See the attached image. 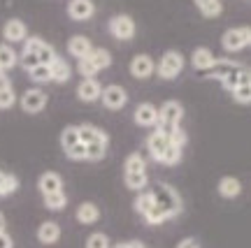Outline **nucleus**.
Here are the masks:
<instances>
[{
  "mask_svg": "<svg viewBox=\"0 0 251 248\" xmlns=\"http://www.w3.org/2000/svg\"><path fill=\"white\" fill-rule=\"evenodd\" d=\"M181 118H184V107L177 100H168V102H163L158 107V125H156V130L170 139V135L181 125Z\"/></svg>",
  "mask_w": 251,
  "mask_h": 248,
  "instance_id": "nucleus-1",
  "label": "nucleus"
},
{
  "mask_svg": "<svg viewBox=\"0 0 251 248\" xmlns=\"http://www.w3.org/2000/svg\"><path fill=\"white\" fill-rule=\"evenodd\" d=\"M151 195H153L156 206H161L163 211L170 213V218H175V216H179V213L184 211V204H181L179 193H177L170 183H158V186L151 190Z\"/></svg>",
  "mask_w": 251,
  "mask_h": 248,
  "instance_id": "nucleus-2",
  "label": "nucleus"
},
{
  "mask_svg": "<svg viewBox=\"0 0 251 248\" xmlns=\"http://www.w3.org/2000/svg\"><path fill=\"white\" fill-rule=\"evenodd\" d=\"M181 70H184V56H181L179 51H175V49L163 53L158 65H156L158 77H161V79H168V81L177 79V74H179Z\"/></svg>",
  "mask_w": 251,
  "mask_h": 248,
  "instance_id": "nucleus-3",
  "label": "nucleus"
},
{
  "mask_svg": "<svg viewBox=\"0 0 251 248\" xmlns=\"http://www.w3.org/2000/svg\"><path fill=\"white\" fill-rule=\"evenodd\" d=\"M221 45L226 51H242V49L251 46V26H237L226 30L221 37Z\"/></svg>",
  "mask_w": 251,
  "mask_h": 248,
  "instance_id": "nucleus-4",
  "label": "nucleus"
},
{
  "mask_svg": "<svg viewBox=\"0 0 251 248\" xmlns=\"http://www.w3.org/2000/svg\"><path fill=\"white\" fill-rule=\"evenodd\" d=\"M109 33H112V37L114 40H121V42H128V40H133L135 37V21L128 14H117V17L109 19Z\"/></svg>",
  "mask_w": 251,
  "mask_h": 248,
  "instance_id": "nucleus-5",
  "label": "nucleus"
},
{
  "mask_svg": "<svg viewBox=\"0 0 251 248\" xmlns=\"http://www.w3.org/2000/svg\"><path fill=\"white\" fill-rule=\"evenodd\" d=\"M100 102L105 109H112V112H117V109H124L126 102H128V93H126L124 86H119V84H109L102 89V95H100Z\"/></svg>",
  "mask_w": 251,
  "mask_h": 248,
  "instance_id": "nucleus-6",
  "label": "nucleus"
},
{
  "mask_svg": "<svg viewBox=\"0 0 251 248\" xmlns=\"http://www.w3.org/2000/svg\"><path fill=\"white\" fill-rule=\"evenodd\" d=\"M47 93L42 89H28L24 95H21V109L26 114H40L47 107Z\"/></svg>",
  "mask_w": 251,
  "mask_h": 248,
  "instance_id": "nucleus-7",
  "label": "nucleus"
},
{
  "mask_svg": "<svg viewBox=\"0 0 251 248\" xmlns=\"http://www.w3.org/2000/svg\"><path fill=\"white\" fill-rule=\"evenodd\" d=\"M153 72H156V63H153L151 56H147V53L133 56V61H130V74H133L135 79H149Z\"/></svg>",
  "mask_w": 251,
  "mask_h": 248,
  "instance_id": "nucleus-8",
  "label": "nucleus"
},
{
  "mask_svg": "<svg viewBox=\"0 0 251 248\" xmlns=\"http://www.w3.org/2000/svg\"><path fill=\"white\" fill-rule=\"evenodd\" d=\"M133 118L140 128H156L158 125V107H153L151 102H142V105H137Z\"/></svg>",
  "mask_w": 251,
  "mask_h": 248,
  "instance_id": "nucleus-9",
  "label": "nucleus"
},
{
  "mask_svg": "<svg viewBox=\"0 0 251 248\" xmlns=\"http://www.w3.org/2000/svg\"><path fill=\"white\" fill-rule=\"evenodd\" d=\"M2 37L7 40V45H17V42H26L28 40V28L21 19H9L7 23L2 26Z\"/></svg>",
  "mask_w": 251,
  "mask_h": 248,
  "instance_id": "nucleus-10",
  "label": "nucleus"
},
{
  "mask_svg": "<svg viewBox=\"0 0 251 248\" xmlns=\"http://www.w3.org/2000/svg\"><path fill=\"white\" fill-rule=\"evenodd\" d=\"M170 146V139L161 135L158 130H153L149 137H147V151H149V156H151L156 162H163V156H165V151Z\"/></svg>",
  "mask_w": 251,
  "mask_h": 248,
  "instance_id": "nucleus-11",
  "label": "nucleus"
},
{
  "mask_svg": "<svg viewBox=\"0 0 251 248\" xmlns=\"http://www.w3.org/2000/svg\"><path fill=\"white\" fill-rule=\"evenodd\" d=\"M68 14L75 21H89L96 14V2L93 0H70L68 2Z\"/></svg>",
  "mask_w": 251,
  "mask_h": 248,
  "instance_id": "nucleus-12",
  "label": "nucleus"
},
{
  "mask_svg": "<svg viewBox=\"0 0 251 248\" xmlns=\"http://www.w3.org/2000/svg\"><path fill=\"white\" fill-rule=\"evenodd\" d=\"M216 61H219V58H216L207 46H198L196 51L191 53V65H193L198 72H202V74L212 70V68L216 65Z\"/></svg>",
  "mask_w": 251,
  "mask_h": 248,
  "instance_id": "nucleus-13",
  "label": "nucleus"
},
{
  "mask_svg": "<svg viewBox=\"0 0 251 248\" xmlns=\"http://www.w3.org/2000/svg\"><path fill=\"white\" fill-rule=\"evenodd\" d=\"M37 188H40L42 197L63 193V179H61V174H56V172H45L42 177L37 179Z\"/></svg>",
  "mask_w": 251,
  "mask_h": 248,
  "instance_id": "nucleus-14",
  "label": "nucleus"
},
{
  "mask_svg": "<svg viewBox=\"0 0 251 248\" xmlns=\"http://www.w3.org/2000/svg\"><path fill=\"white\" fill-rule=\"evenodd\" d=\"M79 139L84 146H89V144H109V135L105 133V130L96 128V125L81 123L79 125Z\"/></svg>",
  "mask_w": 251,
  "mask_h": 248,
  "instance_id": "nucleus-15",
  "label": "nucleus"
},
{
  "mask_svg": "<svg viewBox=\"0 0 251 248\" xmlns=\"http://www.w3.org/2000/svg\"><path fill=\"white\" fill-rule=\"evenodd\" d=\"M100 95H102V86H100L96 79H84L77 86V98L81 100V102H98Z\"/></svg>",
  "mask_w": 251,
  "mask_h": 248,
  "instance_id": "nucleus-16",
  "label": "nucleus"
},
{
  "mask_svg": "<svg viewBox=\"0 0 251 248\" xmlns=\"http://www.w3.org/2000/svg\"><path fill=\"white\" fill-rule=\"evenodd\" d=\"M61 239V225L56 221H45L40 227H37V241L45 244V246H51Z\"/></svg>",
  "mask_w": 251,
  "mask_h": 248,
  "instance_id": "nucleus-17",
  "label": "nucleus"
},
{
  "mask_svg": "<svg viewBox=\"0 0 251 248\" xmlns=\"http://www.w3.org/2000/svg\"><path fill=\"white\" fill-rule=\"evenodd\" d=\"M93 49H96V46L91 45V40L86 35H72L70 42H68V51H70V56H75L77 61L86 58Z\"/></svg>",
  "mask_w": 251,
  "mask_h": 248,
  "instance_id": "nucleus-18",
  "label": "nucleus"
},
{
  "mask_svg": "<svg viewBox=\"0 0 251 248\" xmlns=\"http://www.w3.org/2000/svg\"><path fill=\"white\" fill-rule=\"evenodd\" d=\"M75 218L81 223V225H93V223L100 221V209L98 204L93 202H81L77 206V213H75Z\"/></svg>",
  "mask_w": 251,
  "mask_h": 248,
  "instance_id": "nucleus-19",
  "label": "nucleus"
},
{
  "mask_svg": "<svg viewBox=\"0 0 251 248\" xmlns=\"http://www.w3.org/2000/svg\"><path fill=\"white\" fill-rule=\"evenodd\" d=\"M240 68L237 63H233V61H226V58H219L216 61V65L212 68L209 72H205V79H219V81H224L230 72H235Z\"/></svg>",
  "mask_w": 251,
  "mask_h": 248,
  "instance_id": "nucleus-20",
  "label": "nucleus"
},
{
  "mask_svg": "<svg viewBox=\"0 0 251 248\" xmlns=\"http://www.w3.org/2000/svg\"><path fill=\"white\" fill-rule=\"evenodd\" d=\"M196 2L198 12L207 19H216L221 17V12H224V5H221V0H193Z\"/></svg>",
  "mask_w": 251,
  "mask_h": 248,
  "instance_id": "nucleus-21",
  "label": "nucleus"
},
{
  "mask_svg": "<svg viewBox=\"0 0 251 248\" xmlns=\"http://www.w3.org/2000/svg\"><path fill=\"white\" fill-rule=\"evenodd\" d=\"M81 139H79V125H68V128H63L61 133V146L63 151L68 153V151H72L75 146H79Z\"/></svg>",
  "mask_w": 251,
  "mask_h": 248,
  "instance_id": "nucleus-22",
  "label": "nucleus"
},
{
  "mask_svg": "<svg viewBox=\"0 0 251 248\" xmlns=\"http://www.w3.org/2000/svg\"><path fill=\"white\" fill-rule=\"evenodd\" d=\"M242 193V183H240V179L235 177H224L221 181H219V195L221 197H237Z\"/></svg>",
  "mask_w": 251,
  "mask_h": 248,
  "instance_id": "nucleus-23",
  "label": "nucleus"
},
{
  "mask_svg": "<svg viewBox=\"0 0 251 248\" xmlns=\"http://www.w3.org/2000/svg\"><path fill=\"white\" fill-rule=\"evenodd\" d=\"M124 181L128 190L142 193L147 183H149V177H147V172H128V174H124Z\"/></svg>",
  "mask_w": 251,
  "mask_h": 248,
  "instance_id": "nucleus-24",
  "label": "nucleus"
},
{
  "mask_svg": "<svg viewBox=\"0 0 251 248\" xmlns=\"http://www.w3.org/2000/svg\"><path fill=\"white\" fill-rule=\"evenodd\" d=\"M133 206H135V211L140 213V216H147V213L151 211L153 206H156V202H153V195H151V190H142L140 195L135 197V202H133Z\"/></svg>",
  "mask_w": 251,
  "mask_h": 248,
  "instance_id": "nucleus-25",
  "label": "nucleus"
},
{
  "mask_svg": "<svg viewBox=\"0 0 251 248\" xmlns=\"http://www.w3.org/2000/svg\"><path fill=\"white\" fill-rule=\"evenodd\" d=\"M19 63V56H17V51L12 49L9 45H0V70L7 74L14 65Z\"/></svg>",
  "mask_w": 251,
  "mask_h": 248,
  "instance_id": "nucleus-26",
  "label": "nucleus"
},
{
  "mask_svg": "<svg viewBox=\"0 0 251 248\" xmlns=\"http://www.w3.org/2000/svg\"><path fill=\"white\" fill-rule=\"evenodd\" d=\"M70 77H72L70 65L63 61V58H56L54 65H51V81H56V84H65Z\"/></svg>",
  "mask_w": 251,
  "mask_h": 248,
  "instance_id": "nucleus-27",
  "label": "nucleus"
},
{
  "mask_svg": "<svg viewBox=\"0 0 251 248\" xmlns=\"http://www.w3.org/2000/svg\"><path fill=\"white\" fill-rule=\"evenodd\" d=\"M89 58L93 61V65L100 70H107L109 65H112V53L107 51V49H102V46H98V49H93V51L89 53Z\"/></svg>",
  "mask_w": 251,
  "mask_h": 248,
  "instance_id": "nucleus-28",
  "label": "nucleus"
},
{
  "mask_svg": "<svg viewBox=\"0 0 251 248\" xmlns=\"http://www.w3.org/2000/svg\"><path fill=\"white\" fill-rule=\"evenodd\" d=\"M128 172H147V162H144V158L140 153H130V156L126 158L124 174H128Z\"/></svg>",
  "mask_w": 251,
  "mask_h": 248,
  "instance_id": "nucleus-29",
  "label": "nucleus"
},
{
  "mask_svg": "<svg viewBox=\"0 0 251 248\" xmlns=\"http://www.w3.org/2000/svg\"><path fill=\"white\" fill-rule=\"evenodd\" d=\"M19 190V179L14 174H2V181H0V197H7L12 193Z\"/></svg>",
  "mask_w": 251,
  "mask_h": 248,
  "instance_id": "nucleus-30",
  "label": "nucleus"
},
{
  "mask_svg": "<svg viewBox=\"0 0 251 248\" xmlns=\"http://www.w3.org/2000/svg\"><path fill=\"white\" fill-rule=\"evenodd\" d=\"M65 204H68V195H65V193H56V195L45 197V206L49 211H63Z\"/></svg>",
  "mask_w": 251,
  "mask_h": 248,
  "instance_id": "nucleus-31",
  "label": "nucleus"
},
{
  "mask_svg": "<svg viewBox=\"0 0 251 248\" xmlns=\"http://www.w3.org/2000/svg\"><path fill=\"white\" fill-rule=\"evenodd\" d=\"M84 248H112V241H109V237L105 232H93V234H89Z\"/></svg>",
  "mask_w": 251,
  "mask_h": 248,
  "instance_id": "nucleus-32",
  "label": "nucleus"
},
{
  "mask_svg": "<svg viewBox=\"0 0 251 248\" xmlns=\"http://www.w3.org/2000/svg\"><path fill=\"white\" fill-rule=\"evenodd\" d=\"M107 146L109 144H89V146H86V160H89V162L102 160L105 153H107Z\"/></svg>",
  "mask_w": 251,
  "mask_h": 248,
  "instance_id": "nucleus-33",
  "label": "nucleus"
},
{
  "mask_svg": "<svg viewBox=\"0 0 251 248\" xmlns=\"http://www.w3.org/2000/svg\"><path fill=\"white\" fill-rule=\"evenodd\" d=\"M144 221L149 223V225H163L165 221H170V213L168 211H163L161 206H153L151 211L144 216Z\"/></svg>",
  "mask_w": 251,
  "mask_h": 248,
  "instance_id": "nucleus-34",
  "label": "nucleus"
},
{
  "mask_svg": "<svg viewBox=\"0 0 251 248\" xmlns=\"http://www.w3.org/2000/svg\"><path fill=\"white\" fill-rule=\"evenodd\" d=\"M37 58H40V63L42 65H54V61L58 58V53L54 51V46H49L47 42H42V46H40V51H37Z\"/></svg>",
  "mask_w": 251,
  "mask_h": 248,
  "instance_id": "nucleus-35",
  "label": "nucleus"
},
{
  "mask_svg": "<svg viewBox=\"0 0 251 248\" xmlns=\"http://www.w3.org/2000/svg\"><path fill=\"white\" fill-rule=\"evenodd\" d=\"M28 74H30V79L35 81V84H47V81H51V68H49V65H37L35 70H30Z\"/></svg>",
  "mask_w": 251,
  "mask_h": 248,
  "instance_id": "nucleus-36",
  "label": "nucleus"
},
{
  "mask_svg": "<svg viewBox=\"0 0 251 248\" xmlns=\"http://www.w3.org/2000/svg\"><path fill=\"white\" fill-rule=\"evenodd\" d=\"M77 68H79V74L84 77V79H93V77L98 74V68L93 65V61H91L89 56H86V58H81Z\"/></svg>",
  "mask_w": 251,
  "mask_h": 248,
  "instance_id": "nucleus-37",
  "label": "nucleus"
},
{
  "mask_svg": "<svg viewBox=\"0 0 251 248\" xmlns=\"http://www.w3.org/2000/svg\"><path fill=\"white\" fill-rule=\"evenodd\" d=\"M14 102H17V95H14L12 86L0 89V109H9V107H14Z\"/></svg>",
  "mask_w": 251,
  "mask_h": 248,
  "instance_id": "nucleus-38",
  "label": "nucleus"
},
{
  "mask_svg": "<svg viewBox=\"0 0 251 248\" xmlns=\"http://www.w3.org/2000/svg\"><path fill=\"white\" fill-rule=\"evenodd\" d=\"M181 151L179 146H175V144H170L168 146V151H165V156H163V165H177L181 160Z\"/></svg>",
  "mask_w": 251,
  "mask_h": 248,
  "instance_id": "nucleus-39",
  "label": "nucleus"
},
{
  "mask_svg": "<svg viewBox=\"0 0 251 248\" xmlns=\"http://www.w3.org/2000/svg\"><path fill=\"white\" fill-rule=\"evenodd\" d=\"M233 93V100L235 102H240V105H249L251 102V86H237Z\"/></svg>",
  "mask_w": 251,
  "mask_h": 248,
  "instance_id": "nucleus-40",
  "label": "nucleus"
},
{
  "mask_svg": "<svg viewBox=\"0 0 251 248\" xmlns=\"http://www.w3.org/2000/svg\"><path fill=\"white\" fill-rule=\"evenodd\" d=\"M19 63H21V65H24L28 72L35 70L37 65H42V63H40V58H37L35 53H30V51H24V53H21V56H19Z\"/></svg>",
  "mask_w": 251,
  "mask_h": 248,
  "instance_id": "nucleus-41",
  "label": "nucleus"
},
{
  "mask_svg": "<svg viewBox=\"0 0 251 248\" xmlns=\"http://www.w3.org/2000/svg\"><path fill=\"white\" fill-rule=\"evenodd\" d=\"M186 142H188V137H186V133H184V128H177L175 133L170 135V144H175V146H179V149H184L186 146Z\"/></svg>",
  "mask_w": 251,
  "mask_h": 248,
  "instance_id": "nucleus-42",
  "label": "nucleus"
},
{
  "mask_svg": "<svg viewBox=\"0 0 251 248\" xmlns=\"http://www.w3.org/2000/svg\"><path fill=\"white\" fill-rule=\"evenodd\" d=\"M177 248H200V241L196 237H186V239H181L177 244Z\"/></svg>",
  "mask_w": 251,
  "mask_h": 248,
  "instance_id": "nucleus-43",
  "label": "nucleus"
},
{
  "mask_svg": "<svg viewBox=\"0 0 251 248\" xmlns=\"http://www.w3.org/2000/svg\"><path fill=\"white\" fill-rule=\"evenodd\" d=\"M0 248H14V239L7 232H0Z\"/></svg>",
  "mask_w": 251,
  "mask_h": 248,
  "instance_id": "nucleus-44",
  "label": "nucleus"
},
{
  "mask_svg": "<svg viewBox=\"0 0 251 248\" xmlns=\"http://www.w3.org/2000/svg\"><path fill=\"white\" fill-rule=\"evenodd\" d=\"M114 248H144V244H140V241H121Z\"/></svg>",
  "mask_w": 251,
  "mask_h": 248,
  "instance_id": "nucleus-45",
  "label": "nucleus"
},
{
  "mask_svg": "<svg viewBox=\"0 0 251 248\" xmlns=\"http://www.w3.org/2000/svg\"><path fill=\"white\" fill-rule=\"evenodd\" d=\"M5 86H12V84H9V77H7V74L0 70V89H5Z\"/></svg>",
  "mask_w": 251,
  "mask_h": 248,
  "instance_id": "nucleus-46",
  "label": "nucleus"
},
{
  "mask_svg": "<svg viewBox=\"0 0 251 248\" xmlns=\"http://www.w3.org/2000/svg\"><path fill=\"white\" fill-rule=\"evenodd\" d=\"M0 232H5V216H2V211H0Z\"/></svg>",
  "mask_w": 251,
  "mask_h": 248,
  "instance_id": "nucleus-47",
  "label": "nucleus"
},
{
  "mask_svg": "<svg viewBox=\"0 0 251 248\" xmlns=\"http://www.w3.org/2000/svg\"><path fill=\"white\" fill-rule=\"evenodd\" d=\"M2 174H5V172H0V181H2Z\"/></svg>",
  "mask_w": 251,
  "mask_h": 248,
  "instance_id": "nucleus-48",
  "label": "nucleus"
}]
</instances>
